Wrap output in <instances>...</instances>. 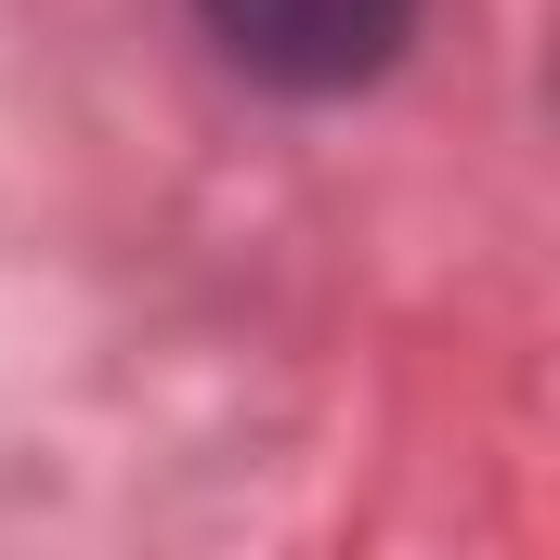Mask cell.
Wrapping results in <instances>:
<instances>
[{
    "instance_id": "1",
    "label": "cell",
    "mask_w": 560,
    "mask_h": 560,
    "mask_svg": "<svg viewBox=\"0 0 560 560\" xmlns=\"http://www.w3.org/2000/svg\"><path fill=\"white\" fill-rule=\"evenodd\" d=\"M430 0H196V26L261 79V92H365Z\"/></svg>"
}]
</instances>
